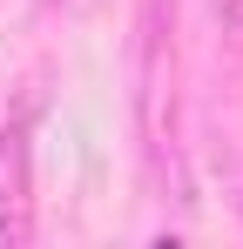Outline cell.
<instances>
[{
    "label": "cell",
    "instance_id": "obj_1",
    "mask_svg": "<svg viewBox=\"0 0 243 249\" xmlns=\"http://www.w3.org/2000/svg\"><path fill=\"white\" fill-rule=\"evenodd\" d=\"M27 135L0 128V243H27Z\"/></svg>",
    "mask_w": 243,
    "mask_h": 249
},
{
    "label": "cell",
    "instance_id": "obj_2",
    "mask_svg": "<svg viewBox=\"0 0 243 249\" xmlns=\"http://www.w3.org/2000/svg\"><path fill=\"white\" fill-rule=\"evenodd\" d=\"M230 34L243 41V0H230Z\"/></svg>",
    "mask_w": 243,
    "mask_h": 249
}]
</instances>
